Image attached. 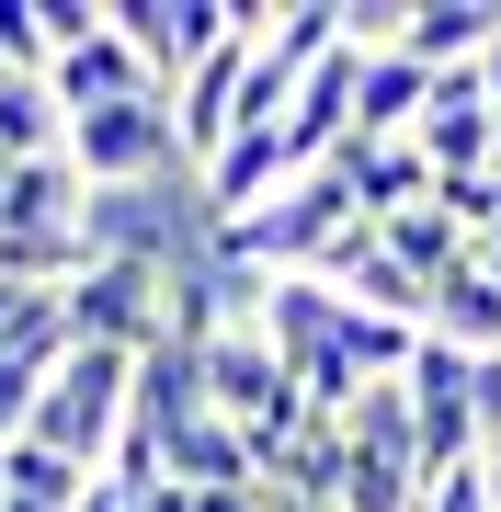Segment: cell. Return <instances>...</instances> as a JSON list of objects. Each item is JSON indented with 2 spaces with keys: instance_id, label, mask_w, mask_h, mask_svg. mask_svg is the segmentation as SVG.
Wrapping results in <instances>:
<instances>
[{
  "instance_id": "cell-1",
  "label": "cell",
  "mask_w": 501,
  "mask_h": 512,
  "mask_svg": "<svg viewBox=\"0 0 501 512\" xmlns=\"http://www.w3.org/2000/svg\"><path fill=\"white\" fill-rule=\"evenodd\" d=\"M126 410H137V353H114V342H69V353L46 365L35 421H23V433L57 444L69 467H103L114 433H126Z\"/></svg>"
},
{
  "instance_id": "cell-2",
  "label": "cell",
  "mask_w": 501,
  "mask_h": 512,
  "mask_svg": "<svg viewBox=\"0 0 501 512\" xmlns=\"http://www.w3.org/2000/svg\"><path fill=\"white\" fill-rule=\"evenodd\" d=\"M69 342H114V353H160L183 330V274H149V262H92L69 296H57Z\"/></svg>"
},
{
  "instance_id": "cell-3",
  "label": "cell",
  "mask_w": 501,
  "mask_h": 512,
  "mask_svg": "<svg viewBox=\"0 0 501 512\" xmlns=\"http://www.w3.org/2000/svg\"><path fill=\"white\" fill-rule=\"evenodd\" d=\"M57 160L92 194H126V183H171L183 171V137H171V103H92V114H69Z\"/></svg>"
},
{
  "instance_id": "cell-4",
  "label": "cell",
  "mask_w": 501,
  "mask_h": 512,
  "mask_svg": "<svg viewBox=\"0 0 501 512\" xmlns=\"http://www.w3.org/2000/svg\"><path fill=\"white\" fill-rule=\"evenodd\" d=\"M399 399H410V444H422V478L479 456V365H467V353L422 342V353H410V376H399Z\"/></svg>"
},
{
  "instance_id": "cell-5",
  "label": "cell",
  "mask_w": 501,
  "mask_h": 512,
  "mask_svg": "<svg viewBox=\"0 0 501 512\" xmlns=\"http://www.w3.org/2000/svg\"><path fill=\"white\" fill-rule=\"evenodd\" d=\"M103 12H114V35L137 46V69H149L160 92H183L194 57L228 35V0H103Z\"/></svg>"
},
{
  "instance_id": "cell-6",
  "label": "cell",
  "mask_w": 501,
  "mask_h": 512,
  "mask_svg": "<svg viewBox=\"0 0 501 512\" xmlns=\"http://www.w3.org/2000/svg\"><path fill=\"white\" fill-rule=\"evenodd\" d=\"M46 92H57V114H92V103H171L149 69H137V46L114 35V12H92V35H69L46 57Z\"/></svg>"
},
{
  "instance_id": "cell-7",
  "label": "cell",
  "mask_w": 501,
  "mask_h": 512,
  "mask_svg": "<svg viewBox=\"0 0 501 512\" xmlns=\"http://www.w3.org/2000/svg\"><path fill=\"white\" fill-rule=\"evenodd\" d=\"M331 171L353 183V217H410V205H433V171H422V148L410 137H342L331 148Z\"/></svg>"
},
{
  "instance_id": "cell-8",
  "label": "cell",
  "mask_w": 501,
  "mask_h": 512,
  "mask_svg": "<svg viewBox=\"0 0 501 512\" xmlns=\"http://www.w3.org/2000/svg\"><path fill=\"white\" fill-rule=\"evenodd\" d=\"M422 342L467 353V365H501V274H479V262L433 274V296H422Z\"/></svg>"
},
{
  "instance_id": "cell-9",
  "label": "cell",
  "mask_w": 501,
  "mask_h": 512,
  "mask_svg": "<svg viewBox=\"0 0 501 512\" xmlns=\"http://www.w3.org/2000/svg\"><path fill=\"white\" fill-rule=\"evenodd\" d=\"M80 205H92V183L69 160H12L0 171V239H80Z\"/></svg>"
},
{
  "instance_id": "cell-10",
  "label": "cell",
  "mask_w": 501,
  "mask_h": 512,
  "mask_svg": "<svg viewBox=\"0 0 501 512\" xmlns=\"http://www.w3.org/2000/svg\"><path fill=\"white\" fill-rule=\"evenodd\" d=\"M490 23H501V0H410L399 12V57L410 69H479V46H490Z\"/></svg>"
},
{
  "instance_id": "cell-11",
  "label": "cell",
  "mask_w": 501,
  "mask_h": 512,
  "mask_svg": "<svg viewBox=\"0 0 501 512\" xmlns=\"http://www.w3.org/2000/svg\"><path fill=\"white\" fill-rule=\"evenodd\" d=\"M433 103V69H410V57H353V137H410Z\"/></svg>"
},
{
  "instance_id": "cell-12",
  "label": "cell",
  "mask_w": 501,
  "mask_h": 512,
  "mask_svg": "<svg viewBox=\"0 0 501 512\" xmlns=\"http://www.w3.org/2000/svg\"><path fill=\"white\" fill-rule=\"evenodd\" d=\"M80 490H92V467H69L57 444L12 433L0 444V501H35V512H80Z\"/></svg>"
},
{
  "instance_id": "cell-13",
  "label": "cell",
  "mask_w": 501,
  "mask_h": 512,
  "mask_svg": "<svg viewBox=\"0 0 501 512\" xmlns=\"http://www.w3.org/2000/svg\"><path fill=\"white\" fill-rule=\"evenodd\" d=\"M57 137H69L57 92H46V80H12V69H0V171H12V160H57Z\"/></svg>"
},
{
  "instance_id": "cell-14",
  "label": "cell",
  "mask_w": 501,
  "mask_h": 512,
  "mask_svg": "<svg viewBox=\"0 0 501 512\" xmlns=\"http://www.w3.org/2000/svg\"><path fill=\"white\" fill-rule=\"evenodd\" d=\"M422 512H501V501H490V467H479V456H467V467H433V478H422Z\"/></svg>"
},
{
  "instance_id": "cell-15",
  "label": "cell",
  "mask_w": 501,
  "mask_h": 512,
  "mask_svg": "<svg viewBox=\"0 0 501 512\" xmlns=\"http://www.w3.org/2000/svg\"><path fill=\"white\" fill-rule=\"evenodd\" d=\"M467 80H479V103L501 114V23H490V46H479V69H467Z\"/></svg>"
},
{
  "instance_id": "cell-16",
  "label": "cell",
  "mask_w": 501,
  "mask_h": 512,
  "mask_svg": "<svg viewBox=\"0 0 501 512\" xmlns=\"http://www.w3.org/2000/svg\"><path fill=\"white\" fill-rule=\"evenodd\" d=\"M479 467H490V456H479ZM490 501H501V467H490Z\"/></svg>"
},
{
  "instance_id": "cell-17",
  "label": "cell",
  "mask_w": 501,
  "mask_h": 512,
  "mask_svg": "<svg viewBox=\"0 0 501 512\" xmlns=\"http://www.w3.org/2000/svg\"><path fill=\"white\" fill-rule=\"evenodd\" d=\"M285 512H319V501H285Z\"/></svg>"
}]
</instances>
